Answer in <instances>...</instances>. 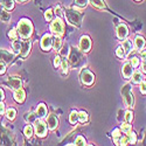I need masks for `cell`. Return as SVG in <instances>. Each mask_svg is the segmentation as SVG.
<instances>
[{"label":"cell","instance_id":"obj_1","mask_svg":"<svg viewBox=\"0 0 146 146\" xmlns=\"http://www.w3.org/2000/svg\"><path fill=\"white\" fill-rule=\"evenodd\" d=\"M17 31H18V34L21 39H29L33 34V25H32L31 20H28L26 18L21 19L18 23Z\"/></svg>","mask_w":146,"mask_h":146},{"label":"cell","instance_id":"obj_2","mask_svg":"<svg viewBox=\"0 0 146 146\" xmlns=\"http://www.w3.org/2000/svg\"><path fill=\"white\" fill-rule=\"evenodd\" d=\"M64 17L67 19V21L70 25L75 26V27H80L82 23V18L83 14L80 11H77L75 7L74 8H66L64 9Z\"/></svg>","mask_w":146,"mask_h":146},{"label":"cell","instance_id":"obj_3","mask_svg":"<svg viewBox=\"0 0 146 146\" xmlns=\"http://www.w3.org/2000/svg\"><path fill=\"white\" fill-rule=\"evenodd\" d=\"M68 62L74 67V68H80L84 63V57L82 55V52L76 47H71L69 52V60Z\"/></svg>","mask_w":146,"mask_h":146},{"label":"cell","instance_id":"obj_4","mask_svg":"<svg viewBox=\"0 0 146 146\" xmlns=\"http://www.w3.org/2000/svg\"><path fill=\"white\" fill-rule=\"evenodd\" d=\"M121 92V96H123L124 98V102H125V105L129 108V109H133L135 106V96L132 94V87L130 83H126L123 86L120 90Z\"/></svg>","mask_w":146,"mask_h":146},{"label":"cell","instance_id":"obj_5","mask_svg":"<svg viewBox=\"0 0 146 146\" xmlns=\"http://www.w3.org/2000/svg\"><path fill=\"white\" fill-rule=\"evenodd\" d=\"M33 129H34L35 135L39 138H44L48 133V125L41 118H38L33 121Z\"/></svg>","mask_w":146,"mask_h":146},{"label":"cell","instance_id":"obj_6","mask_svg":"<svg viewBox=\"0 0 146 146\" xmlns=\"http://www.w3.org/2000/svg\"><path fill=\"white\" fill-rule=\"evenodd\" d=\"M50 31L56 36H62L64 34V22L60 17H56L50 21Z\"/></svg>","mask_w":146,"mask_h":146},{"label":"cell","instance_id":"obj_7","mask_svg":"<svg viewBox=\"0 0 146 146\" xmlns=\"http://www.w3.org/2000/svg\"><path fill=\"white\" fill-rule=\"evenodd\" d=\"M80 80L81 83L86 87H91L95 83V75L94 72H91L89 69H83L80 74Z\"/></svg>","mask_w":146,"mask_h":146},{"label":"cell","instance_id":"obj_8","mask_svg":"<svg viewBox=\"0 0 146 146\" xmlns=\"http://www.w3.org/2000/svg\"><path fill=\"white\" fill-rule=\"evenodd\" d=\"M91 46H92V42H91L90 36L83 35L82 38L80 39V50H81L83 54H84V53H89L90 49H91Z\"/></svg>","mask_w":146,"mask_h":146},{"label":"cell","instance_id":"obj_9","mask_svg":"<svg viewBox=\"0 0 146 146\" xmlns=\"http://www.w3.org/2000/svg\"><path fill=\"white\" fill-rule=\"evenodd\" d=\"M53 47V36L50 34H44L41 39V48L44 52H49Z\"/></svg>","mask_w":146,"mask_h":146},{"label":"cell","instance_id":"obj_10","mask_svg":"<svg viewBox=\"0 0 146 146\" xmlns=\"http://www.w3.org/2000/svg\"><path fill=\"white\" fill-rule=\"evenodd\" d=\"M7 84H8V87L13 91L17 90V89L22 88V81H21V78L19 76H11V77H8Z\"/></svg>","mask_w":146,"mask_h":146},{"label":"cell","instance_id":"obj_11","mask_svg":"<svg viewBox=\"0 0 146 146\" xmlns=\"http://www.w3.org/2000/svg\"><path fill=\"white\" fill-rule=\"evenodd\" d=\"M14 53L6 49H0V61H3L5 63H11L14 60Z\"/></svg>","mask_w":146,"mask_h":146},{"label":"cell","instance_id":"obj_12","mask_svg":"<svg viewBox=\"0 0 146 146\" xmlns=\"http://www.w3.org/2000/svg\"><path fill=\"white\" fill-rule=\"evenodd\" d=\"M32 49V41L26 40V41H21V49H20V55L21 57H26L29 55Z\"/></svg>","mask_w":146,"mask_h":146},{"label":"cell","instance_id":"obj_13","mask_svg":"<svg viewBox=\"0 0 146 146\" xmlns=\"http://www.w3.org/2000/svg\"><path fill=\"white\" fill-rule=\"evenodd\" d=\"M47 125H48V129H49V130L55 131L58 127V118H57V116L54 115V113L48 116V118H47Z\"/></svg>","mask_w":146,"mask_h":146},{"label":"cell","instance_id":"obj_14","mask_svg":"<svg viewBox=\"0 0 146 146\" xmlns=\"http://www.w3.org/2000/svg\"><path fill=\"white\" fill-rule=\"evenodd\" d=\"M129 35V28L125 23H120L117 27V36L119 40H125Z\"/></svg>","mask_w":146,"mask_h":146},{"label":"cell","instance_id":"obj_15","mask_svg":"<svg viewBox=\"0 0 146 146\" xmlns=\"http://www.w3.org/2000/svg\"><path fill=\"white\" fill-rule=\"evenodd\" d=\"M132 74H133V69H132L131 63L130 62H125L123 64V67H121V75H123L124 78L129 80V78H131Z\"/></svg>","mask_w":146,"mask_h":146},{"label":"cell","instance_id":"obj_16","mask_svg":"<svg viewBox=\"0 0 146 146\" xmlns=\"http://www.w3.org/2000/svg\"><path fill=\"white\" fill-rule=\"evenodd\" d=\"M36 118H46L47 115H48V109H47V105L44 103H40L38 105V108H36Z\"/></svg>","mask_w":146,"mask_h":146},{"label":"cell","instance_id":"obj_17","mask_svg":"<svg viewBox=\"0 0 146 146\" xmlns=\"http://www.w3.org/2000/svg\"><path fill=\"white\" fill-rule=\"evenodd\" d=\"M13 97H14V101L17 103H23L26 100V92L22 88L20 89H17L14 90V94H13Z\"/></svg>","mask_w":146,"mask_h":146},{"label":"cell","instance_id":"obj_18","mask_svg":"<svg viewBox=\"0 0 146 146\" xmlns=\"http://www.w3.org/2000/svg\"><path fill=\"white\" fill-rule=\"evenodd\" d=\"M133 43H135L136 49L140 53V52L144 49V48H145V46H146V40H145L144 36H141V35H137V36H136V39H135V41H133Z\"/></svg>","mask_w":146,"mask_h":146},{"label":"cell","instance_id":"obj_19","mask_svg":"<svg viewBox=\"0 0 146 146\" xmlns=\"http://www.w3.org/2000/svg\"><path fill=\"white\" fill-rule=\"evenodd\" d=\"M89 4L97 9H105L106 8V4H105L104 0H89Z\"/></svg>","mask_w":146,"mask_h":146},{"label":"cell","instance_id":"obj_20","mask_svg":"<svg viewBox=\"0 0 146 146\" xmlns=\"http://www.w3.org/2000/svg\"><path fill=\"white\" fill-rule=\"evenodd\" d=\"M62 39H61V36H54L53 38V48L55 52H58L61 48H62Z\"/></svg>","mask_w":146,"mask_h":146},{"label":"cell","instance_id":"obj_21","mask_svg":"<svg viewBox=\"0 0 146 146\" xmlns=\"http://www.w3.org/2000/svg\"><path fill=\"white\" fill-rule=\"evenodd\" d=\"M0 6L7 11H12L14 8V1L13 0H0Z\"/></svg>","mask_w":146,"mask_h":146},{"label":"cell","instance_id":"obj_22","mask_svg":"<svg viewBox=\"0 0 146 146\" xmlns=\"http://www.w3.org/2000/svg\"><path fill=\"white\" fill-rule=\"evenodd\" d=\"M9 19H11L9 12H8L7 9H5V8L0 9V21L7 23V22H9Z\"/></svg>","mask_w":146,"mask_h":146},{"label":"cell","instance_id":"obj_23","mask_svg":"<svg viewBox=\"0 0 146 146\" xmlns=\"http://www.w3.org/2000/svg\"><path fill=\"white\" fill-rule=\"evenodd\" d=\"M131 80H132V83L139 84V83L144 80V77H143V75H141V72L137 70V71H133V74H132V76H131Z\"/></svg>","mask_w":146,"mask_h":146},{"label":"cell","instance_id":"obj_24","mask_svg":"<svg viewBox=\"0 0 146 146\" xmlns=\"http://www.w3.org/2000/svg\"><path fill=\"white\" fill-rule=\"evenodd\" d=\"M121 46H123L124 50H125V54H130L131 52H133V43L131 40H125L123 41V43H121Z\"/></svg>","mask_w":146,"mask_h":146},{"label":"cell","instance_id":"obj_25","mask_svg":"<svg viewBox=\"0 0 146 146\" xmlns=\"http://www.w3.org/2000/svg\"><path fill=\"white\" fill-rule=\"evenodd\" d=\"M77 121H78V112L76 110H72L69 116V123L72 125H76Z\"/></svg>","mask_w":146,"mask_h":146},{"label":"cell","instance_id":"obj_26","mask_svg":"<svg viewBox=\"0 0 146 146\" xmlns=\"http://www.w3.org/2000/svg\"><path fill=\"white\" fill-rule=\"evenodd\" d=\"M88 120H89V116L86 111H80L78 112V121H81L82 124H84V123H88Z\"/></svg>","mask_w":146,"mask_h":146},{"label":"cell","instance_id":"obj_27","mask_svg":"<svg viewBox=\"0 0 146 146\" xmlns=\"http://www.w3.org/2000/svg\"><path fill=\"white\" fill-rule=\"evenodd\" d=\"M126 136H127V139H129V144H136L137 143V135H136V132H133L132 130L126 133Z\"/></svg>","mask_w":146,"mask_h":146},{"label":"cell","instance_id":"obj_28","mask_svg":"<svg viewBox=\"0 0 146 146\" xmlns=\"http://www.w3.org/2000/svg\"><path fill=\"white\" fill-rule=\"evenodd\" d=\"M15 116H17V110H15L14 108H9L8 110L6 111V117L9 120H13L15 118Z\"/></svg>","mask_w":146,"mask_h":146},{"label":"cell","instance_id":"obj_29","mask_svg":"<svg viewBox=\"0 0 146 146\" xmlns=\"http://www.w3.org/2000/svg\"><path fill=\"white\" fill-rule=\"evenodd\" d=\"M23 133H25V136H26L28 139L32 138V136L34 135V129H33V126H31V125H26L25 129H23Z\"/></svg>","mask_w":146,"mask_h":146},{"label":"cell","instance_id":"obj_30","mask_svg":"<svg viewBox=\"0 0 146 146\" xmlns=\"http://www.w3.org/2000/svg\"><path fill=\"white\" fill-rule=\"evenodd\" d=\"M61 69H62V74H68V71H69V62H68V60H62V62H61Z\"/></svg>","mask_w":146,"mask_h":146},{"label":"cell","instance_id":"obj_31","mask_svg":"<svg viewBox=\"0 0 146 146\" xmlns=\"http://www.w3.org/2000/svg\"><path fill=\"white\" fill-rule=\"evenodd\" d=\"M116 55H117V57H119V58H125V56H126V54H125V50H124V48H123V46H118L117 47V49H116Z\"/></svg>","mask_w":146,"mask_h":146},{"label":"cell","instance_id":"obj_32","mask_svg":"<svg viewBox=\"0 0 146 146\" xmlns=\"http://www.w3.org/2000/svg\"><path fill=\"white\" fill-rule=\"evenodd\" d=\"M120 130L123 131L124 133H129V132L132 130V125H131V123H127V121L123 123V124L120 125Z\"/></svg>","mask_w":146,"mask_h":146},{"label":"cell","instance_id":"obj_33","mask_svg":"<svg viewBox=\"0 0 146 146\" xmlns=\"http://www.w3.org/2000/svg\"><path fill=\"white\" fill-rule=\"evenodd\" d=\"M89 3V0H74V4L78 8H84Z\"/></svg>","mask_w":146,"mask_h":146},{"label":"cell","instance_id":"obj_34","mask_svg":"<svg viewBox=\"0 0 146 146\" xmlns=\"http://www.w3.org/2000/svg\"><path fill=\"white\" fill-rule=\"evenodd\" d=\"M12 47L15 53H20V49H21V41H19L18 39L17 40H13V43H12Z\"/></svg>","mask_w":146,"mask_h":146},{"label":"cell","instance_id":"obj_35","mask_svg":"<svg viewBox=\"0 0 146 146\" xmlns=\"http://www.w3.org/2000/svg\"><path fill=\"white\" fill-rule=\"evenodd\" d=\"M18 36H19V34H18V31H17L15 28H12V29L8 32V38L12 39V40H17Z\"/></svg>","mask_w":146,"mask_h":146},{"label":"cell","instance_id":"obj_36","mask_svg":"<svg viewBox=\"0 0 146 146\" xmlns=\"http://www.w3.org/2000/svg\"><path fill=\"white\" fill-rule=\"evenodd\" d=\"M118 145H121V146L129 145V139H127V136H120V137L118 138Z\"/></svg>","mask_w":146,"mask_h":146},{"label":"cell","instance_id":"obj_37","mask_svg":"<svg viewBox=\"0 0 146 146\" xmlns=\"http://www.w3.org/2000/svg\"><path fill=\"white\" fill-rule=\"evenodd\" d=\"M125 121H127V123H131V121L133 120V112H132V109L131 110H127L125 112V117H124Z\"/></svg>","mask_w":146,"mask_h":146},{"label":"cell","instance_id":"obj_38","mask_svg":"<svg viewBox=\"0 0 146 146\" xmlns=\"http://www.w3.org/2000/svg\"><path fill=\"white\" fill-rule=\"evenodd\" d=\"M53 15H54L53 9L49 8V9H47V11H46V13H44V19H46L47 21H52V20H53Z\"/></svg>","mask_w":146,"mask_h":146},{"label":"cell","instance_id":"obj_39","mask_svg":"<svg viewBox=\"0 0 146 146\" xmlns=\"http://www.w3.org/2000/svg\"><path fill=\"white\" fill-rule=\"evenodd\" d=\"M74 145H77V146H81V145H87V141H86V139H84V137L78 136V137L76 138V140H75V144H74Z\"/></svg>","mask_w":146,"mask_h":146},{"label":"cell","instance_id":"obj_40","mask_svg":"<svg viewBox=\"0 0 146 146\" xmlns=\"http://www.w3.org/2000/svg\"><path fill=\"white\" fill-rule=\"evenodd\" d=\"M131 66H132V68H137L139 64H140V60L138 58V57H132V60H131Z\"/></svg>","mask_w":146,"mask_h":146},{"label":"cell","instance_id":"obj_41","mask_svg":"<svg viewBox=\"0 0 146 146\" xmlns=\"http://www.w3.org/2000/svg\"><path fill=\"white\" fill-rule=\"evenodd\" d=\"M61 62H62V60H61V56L60 55H56L54 57V67L55 68H58L61 66Z\"/></svg>","mask_w":146,"mask_h":146},{"label":"cell","instance_id":"obj_42","mask_svg":"<svg viewBox=\"0 0 146 146\" xmlns=\"http://www.w3.org/2000/svg\"><path fill=\"white\" fill-rule=\"evenodd\" d=\"M120 136H121V130H120V129H115V130L112 131V137H113V139H118Z\"/></svg>","mask_w":146,"mask_h":146},{"label":"cell","instance_id":"obj_43","mask_svg":"<svg viewBox=\"0 0 146 146\" xmlns=\"http://www.w3.org/2000/svg\"><path fill=\"white\" fill-rule=\"evenodd\" d=\"M25 119H26L27 121H34V120L36 119V116H34L33 112H29V113H27V115L25 116Z\"/></svg>","mask_w":146,"mask_h":146},{"label":"cell","instance_id":"obj_44","mask_svg":"<svg viewBox=\"0 0 146 146\" xmlns=\"http://www.w3.org/2000/svg\"><path fill=\"white\" fill-rule=\"evenodd\" d=\"M139 84H140V92H141L143 95H146V81L143 80Z\"/></svg>","mask_w":146,"mask_h":146},{"label":"cell","instance_id":"obj_45","mask_svg":"<svg viewBox=\"0 0 146 146\" xmlns=\"http://www.w3.org/2000/svg\"><path fill=\"white\" fill-rule=\"evenodd\" d=\"M6 72V63L0 61V75H4Z\"/></svg>","mask_w":146,"mask_h":146},{"label":"cell","instance_id":"obj_46","mask_svg":"<svg viewBox=\"0 0 146 146\" xmlns=\"http://www.w3.org/2000/svg\"><path fill=\"white\" fill-rule=\"evenodd\" d=\"M60 52H61V55H63V56H64V55H67V54H68V46L66 44L63 48H61Z\"/></svg>","mask_w":146,"mask_h":146},{"label":"cell","instance_id":"obj_47","mask_svg":"<svg viewBox=\"0 0 146 146\" xmlns=\"http://www.w3.org/2000/svg\"><path fill=\"white\" fill-rule=\"evenodd\" d=\"M140 70H141V72L146 74V61H143V62H141V64H140Z\"/></svg>","mask_w":146,"mask_h":146},{"label":"cell","instance_id":"obj_48","mask_svg":"<svg viewBox=\"0 0 146 146\" xmlns=\"http://www.w3.org/2000/svg\"><path fill=\"white\" fill-rule=\"evenodd\" d=\"M4 113H5V104L1 101L0 102V115H4Z\"/></svg>","mask_w":146,"mask_h":146},{"label":"cell","instance_id":"obj_49","mask_svg":"<svg viewBox=\"0 0 146 146\" xmlns=\"http://www.w3.org/2000/svg\"><path fill=\"white\" fill-rule=\"evenodd\" d=\"M55 13L57 14V17H58L61 13H62V9H61V6H60V5H57V6L55 7Z\"/></svg>","mask_w":146,"mask_h":146},{"label":"cell","instance_id":"obj_50","mask_svg":"<svg viewBox=\"0 0 146 146\" xmlns=\"http://www.w3.org/2000/svg\"><path fill=\"white\" fill-rule=\"evenodd\" d=\"M140 57H141L143 61H146V50L143 49V50L140 52Z\"/></svg>","mask_w":146,"mask_h":146},{"label":"cell","instance_id":"obj_51","mask_svg":"<svg viewBox=\"0 0 146 146\" xmlns=\"http://www.w3.org/2000/svg\"><path fill=\"white\" fill-rule=\"evenodd\" d=\"M4 98H5V92L3 89H0V102L4 101Z\"/></svg>","mask_w":146,"mask_h":146},{"label":"cell","instance_id":"obj_52","mask_svg":"<svg viewBox=\"0 0 146 146\" xmlns=\"http://www.w3.org/2000/svg\"><path fill=\"white\" fill-rule=\"evenodd\" d=\"M18 3H26V1H28V0H17Z\"/></svg>","mask_w":146,"mask_h":146},{"label":"cell","instance_id":"obj_53","mask_svg":"<svg viewBox=\"0 0 146 146\" xmlns=\"http://www.w3.org/2000/svg\"><path fill=\"white\" fill-rule=\"evenodd\" d=\"M135 1H141V0H135Z\"/></svg>","mask_w":146,"mask_h":146}]
</instances>
